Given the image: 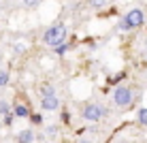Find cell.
Masks as SVG:
<instances>
[{
    "instance_id": "5",
    "label": "cell",
    "mask_w": 147,
    "mask_h": 143,
    "mask_svg": "<svg viewBox=\"0 0 147 143\" xmlns=\"http://www.w3.org/2000/svg\"><path fill=\"white\" fill-rule=\"evenodd\" d=\"M40 107H43L45 111H55L58 109V98H55V96H47V98L40 100Z\"/></svg>"
},
{
    "instance_id": "10",
    "label": "cell",
    "mask_w": 147,
    "mask_h": 143,
    "mask_svg": "<svg viewBox=\"0 0 147 143\" xmlns=\"http://www.w3.org/2000/svg\"><path fill=\"white\" fill-rule=\"evenodd\" d=\"M139 122H141L143 126H147V109H141V111H139Z\"/></svg>"
},
{
    "instance_id": "7",
    "label": "cell",
    "mask_w": 147,
    "mask_h": 143,
    "mask_svg": "<svg viewBox=\"0 0 147 143\" xmlns=\"http://www.w3.org/2000/svg\"><path fill=\"white\" fill-rule=\"evenodd\" d=\"M13 113L17 115V117H28V115H30V111H28V107H26V105H15V107H13Z\"/></svg>"
},
{
    "instance_id": "8",
    "label": "cell",
    "mask_w": 147,
    "mask_h": 143,
    "mask_svg": "<svg viewBox=\"0 0 147 143\" xmlns=\"http://www.w3.org/2000/svg\"><path fill=\"white\" fill-rule=\"evenodd\" d=\"M40 94H43V98H47V96H55V90L51 88V85H43Z\"/></svg>"
},
{
    "instance_id": "2",
    "label": "cell",
    "mask_w": 147,
    "mask_h": 143,
    "mask_svg": "<svg viewBox=\"0 0 147 143\" xmlns=\"http://www.w3.org/2000/svg\"><path fill=\"white\" fill-rule=\"evenodd\" d=\"M141 24H143V11H141V9H132V11H128V15L124 17V22L119 24V30L139 28Z\"/></svg>"
},
{
    "instance_id": "4",
    "label": "cell",
    "mask_w": 147,
    "mask_h": 143,
    "mask_svg": "<svg viewBox=\"0 0 147 143\" xmlns=\"http://www.w3.org/2000/svg\"><path fill=\"white\" fill-rule=\"evenodd\" d=\"M102 115H105V109L100 105H88L83 109V117H85V120H90V122H98Z\"/></svg>"
},
{
    "instance_id": "14",
    "label": "cell",
    "mask_w": 147,
    "mask_h": 143,
    "mask_svg": "<svg viewBox=\"0 0 147 143\" xmlns=\"http://www.w3.org/2000/svg\"><path fill=\"white\" fill-rule=\"evenodd\" d=\"M30 117H32V122H34V124H40V122H43V117H40L38 113H34V115H30Z\"/></svg>"
},
{
    "instance_id": "13",
    "label": "cell",
    "mask_w": 147,
    "mask_h": 143,
    "mask_svg": "<svg viewBox=\"0 0 147 143\" xmlns=\"http://www.w3.org/2000/svg\"><path fill=\"white\" fill-rule=\"evenodd\" d=\"M38 2H40V0H24V4H26V7H36Z\"/></svg>"
},
{
    "instance_id": "6",
    "label": "cell",
    "mask_w": 147,
    "mask_h": 143,
    "mask_svg": "<svg viewBox=\"0 0 147 143\" xmlns=\"http://www.w3.org/2000/svg\"><path fill=\"white\" fill-rule=\"evenodd\" d=\"M17 141H19V143H32V141H34V132L30 130V128L22 130V132L17 135Z\"/></svg>"
},
{
    "instance_id": "12",
    "label": "cell",
    "mask_w": 147,
    "mask_h": 143,
    "mask_svg": "<svg viewBox=\"0 0 147 143\" xmlns=\"http://www.w3.org/2000/svg\"><path fill=\"white\" fill-rule=\"evenodd\" d=\"M90 4H92V7H96V9H100L105 4V0H90Z\"/></svg>"
},
{
    "instance_id": "16",
    "label": "cell",
    "mask_w": 147,
    "mask_h": 143,
    "mask_svg": "<svg viewBox=\"0 0 147 143\" xmlns=\"http://www.w3.org/2000/svg\"><path fill=\"white\" fill-rule=\"evenodd\" d=\"M79 143H90V141H85V139H83V141H79Z\"/></svg>"
},
{
    "instance_id": "9",
    "label": "cell",
    "mask_w": 147,
    "mask_h": 143,
    "mask_svg": "<svg viewBox=\"0 0 147 143\" xmlns=\"http://www.w3.org/2000/svg\"><path fill=\"white\" fill-rule=\"evenodd\" d=\"M7 83H9V73H7V70H2V68H0V88H4Z\"/></svg>"
},
{
    "instance_id": "11",
    "label": "cell",
    "mask_w": 147,
    "mask_h": 143,
    "mask_svg": "<svg viewBox=\"0 0 147 143\" xmlns=\"http://www.w3.org/2000/svg\"><path fill=\"white\" fill-rule=\"evenodd\" d=\"M0 115H4V117L9 115V105L4 103V100H0Z\"/></svg>"
},
{
    "instance_id": "3",
    "label": "cell",
    "mask_w": 147,
    "mask_h": 143,
    "mask_svg": "<svg viewBox=\"0 0 147 143\" xmlns=\"http://www.w3.org/2000/svg\"><path fill=\"white\" fill-rule=\"evenodd\" d=\"M113 100H115V105H117V107L130 105V103H132V90L126 88V85H119V88H115V92H113Z\"/></svg>"
},
{
    "instance_id": "17",
    "label": "cell",
    "mask_w": 147,
    "mask_h": 143,
    "mask_svg": "<svg viewBox=\"0 0 147 143\" xmlns=\"http://www.w3.org/2000/svg\"><path fill=\"white\" fill-rule=\"evenodd\" d=\"M121 143H130V141H121Z\"/></svg>"
},
{
    "instance_id": "15",
    "label": "cell",
    "mask_w": 147,
    "mask_h": 143,
    "mask_svg": "<svg viewBox=\"0 0 147 143\" xmlns=\"http://www.w3.org/2000/svg\"><path fill=\"white\" fill-rule=\"evenodd\" d=\"M66 43H64V45H60V47H55V52H58V54H64V52H66Z\"/></svg>"
},
{
    "instance_id": "1",
    "label": "cell",
    "mask_w": 147,
    "mask_h": 143,
    "mask_svg": "<svg viewBox=\"0 0 147 143\" xmlns=\"http://www.w3.org/2000/svg\"><path fill=\"white\" fill-rule=\"evenodd\" d=\"M45 43L49 45V47H60V45H64V39H66V26L64 24H53L51 28L45 30Z\"/></svg>"
}]
</instances>
